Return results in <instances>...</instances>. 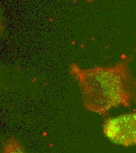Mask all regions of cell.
I'll return each instance as SVG.
<instances>
[{
  "label": "cell",
  "instance_id": "cell-1",
  "mask_svg": "<svg viewBox=\"0 0 136 153\" xmlns=\"http://www.w3.org/2000/svg\"><path fill=\"white\" fill-rule=\"evenodd\" d=\"M132 56L110 67L82 70L71 66V72L78 80L86 109L100 114L123 105H136V78L129 64Z\"/></svg>",
  "mask_w": 136,
  "mask_h": 153
},
{
  "label": "cell",
  "instance_id": "cell-2",
  "mask_svg": "<svg viewBox=\"0 0 136 153\" xmlns=\"http://www.w3.org/2000/svg\"><path fill=\"white\" fill-rule=\"evenodd\" d=\"M103 133L112 143L123 147L136 145V112L110 118L104 121Z\"/></svg>",
  "mask_w": 136,
  "mask_h": 153
}]
</instances>
